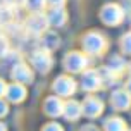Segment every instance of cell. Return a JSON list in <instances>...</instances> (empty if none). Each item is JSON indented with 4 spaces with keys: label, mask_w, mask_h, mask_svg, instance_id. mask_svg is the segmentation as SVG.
I'll use <instances>...</instances> for the list:
<instances>
[{
    "label": "cell",
    "mask_w": 131,
    "mask_h": 131,
    "mask_svg": "<svg viewBox=\"0 0 131 131\" xmlns=\"http://www.w3.org/2000/svg\"><path fill=\"white\" fill-rule=\"evenodd\" d=\"M129 71H131V66H129Z\"/></svg>",
    "instance_id": "cell-30"
},
{
    "label": "cell",
    "mask_w": 131,
    "mask_h": 131,
    "mask_svg": "<svg viewBox=\"0 0 131 131\" xmlns=\"http://www.w3.org/2000/svg\"><path fill=\"white\" fill-rule=\"evenodd\" d=\"M2 2H5V4H9V5H23L26 0H2Z\"/></svg>",
    "instance_id": "cell-25"
},
{
    "label": "cell",
    "mask_w": 131,
    "mask_h": 131,
    "mask_svg": "<svg viewBox=\"0 0 131 131\" xmlns=\"http://www.w3.org/2000/svg\"><path fill=\"white\" fill-rule=\"evenodd\" d=\"M5 90H7V85H5V81L0 78V98L5 95Z\"/></svg>",
    "instance_id": "cell-26"
},
{
    "label": "cell",
    "mask_w": 131,
    "mask_h": 131,
    "mask_svg": "<svg viewBox=\"0 0 131 131\" xmlns=\"http://www.w3.org/2000/svg\"><path fill=\"white\" fill-rule=\"evenodd\" d=\"M111 100L116 109H128L131 104V93L128 90H116L111 95Z\"/></svg>",
    "instance_id": "cell-14"
},
{
    "label": "cell",
    "mask_w": 131,
    "mask_h": 131,
    "mask_svg": "<svg viewBox=\"0 0 131 131\" xmlns=\"http://www.w3.org/2000/svg\"><path fill=\"white\" fill-rule=\"evenodd\" d=\"M81 109H83V114H85L86 117H97V116H100L102 114V111H104V104L98 100V98L95 97H88L83 102V105H81Z\"/></svg>",
    "instance_id": "cell-8"
},
{
    "label": "cell",
    "mask_w": 131,
    "mask_h": 131,
    "mask_svg": "<svg viewBox=\"0 0 131 131\" xmlns=\"http://www.w3.org/2000/svg\"><path fill=\"white\" fill-rule=\"evenodd\" d=\"M105 47H107V41L100 33H88L83 36V50L86 53L98 55L105 50Z\"/></svg>",
    "instance_id": "cell-1"
},
{
    "label": "cell",
    "mask_w": 131,
    "mask_h": 131,
    "mask_svg": "<svg viewBox=\"0 0 131 131\" xmlns=\"http://www.w3.org/2000/svg\"><path fill=\"white\" fill-rule=\"evenodd\" d=\"M43 131H64V129H62V126L57 124V123H48V124L43 128Z\"/></svg>",
    "instance_id": "cell-22"
},
{
    "label": "cell",
    "mask_w": 131,
    "mask_h": 131,
    "mask_svg": "<svg viewBox=\"0 0 131 131\" xmlns=\"http://www.w3.org/2000/svg\"><path fill=\"white\" fill-rule=\"evenodd\" d=\"M81 131H98V128H97V126H93V124H86V126L81 128Z\"/></svg>",
    "instance_id": "cell-27"
},
{
    "label": "cell",
    "mask_w": 131,
    "mask_h": 131,
    "mask_svg": "<svg viewBox=\"0 0 131 131\" xmlns=\"http://www.w3.org/2000/svg\"><path fill=\"white\" fill-rule=\"evenodd\" d=\"M67 19V12H66L64 7H52L50 12L47 14V21H48V26H55L59 28L62 26Z\"/></svg>",
    "instance_id": "cell-11"
},
{
    "label": "cell",
    "mask_w": 131,
    "mask_h": 131,
    "mask_svg": "<svg viewBox=\"0 0 131 131\" xmlns=\"http://www.w3.org/2000/svg\"><path fill=\"white\" fill-rule=\"evenodd\" d=\"M100 19L104 21L105 24H112V26H116L121 23L123 19V9L116 4H107V5L102 9V12H100Z\"/></svg>",
    "instance_id": "cell-6"
},
{
    "label": "cell",
    "mask_w": 131,
    "mask_h": 131,
    "mask_svg": "<svg viewBox=\"0 0 131 131\" xmlns=\"http://www.w3.org/2000/svg\"><path fill=\"white\" fill-rule=\"evenodd\" d=\"M5 97H7L9 102H14V104L23 102L26 98V88H24V85H21V83H14V85L7 86Z\"/></svg>",
    "instance_id": "cell-12"
},
{
    "label": "cell",
    "mask_w": 131,
    "mask_h": 131,
    "mask_svg": "<svg viewBox=\"0 0 131 131\" xmlns=\"http://www.w3.org/2000/svg\"><path fill=\"white\" fill-rule=\"evenodd\" d=\"M105 131H126V124L123 119L111 117L109 121H105Z\"/></svg>",
    "instance_id": "cell-17"
},
{
    "label": "cell",
    "mask_w": 131,
    "mask_h": 131,
    "mask_svg": "<svg viewBox=\"0 0 131 131\" xmlns=\"http://www.w3.org/2000/svg\"><path fill=\"white\" fill-rule=\"evenodd\" d=\"M107 67H109L112 72H121L124 69V60L121 59V57H117V55H114V57L109 60V66H107Z\"/></svg>",
    "instance_id": "cell-19"
},
{
    "label": "cell",
    "mask_w": 131,
    "mask_h": 131,
    "mask_svg": "<svg viewBox=\"0 0 131 131\" xmlns=\"http://www.w3.org/2000/svg\"><path fill=\"white\" fill-rule=\"evenodd\" d=\"M52 88L55 90V93L59 97H69L76 92V81L71 76H59V78L53 81Z\"/></svg>",
    "instance_id": "cell-5"
},
{
    "label": "cell",
    "mask_w": 131,
    "mask_h": 131,
    "mask_svg": "<svg viewBox=\"0 0 131 131\" xmlns=\"http://www.w3.org/2000/svg\"><path fill=\"white\" fill-rule=\"evenodd\" d=\"M7 53H9V41L4 35H0V59L5 57Z\"/></svg>",
    "instance_id": "cell-20"
},
{
    "label": "cell",
    "mask_w": 131,
    "mask_h": 131,
    "mask_svg": "<svg viewBox=\"0 0 131 131\" xmlns=\"http://www.w3.org/2000/svg\"><path fill=\"white\" fill-rule=\"evenodd\" d=\"M66 0H47V5L50 7H64Z\"/></svg>",
    "instance_id": "cell-24"
},
{
    "label": "cell",
    "mask_w": 131,
    "mask_h": 131,
    "mask_svg": "<svg viewBox=\"0 0 131 131\" xmlns=\"http://www.w3.org/2000/svg\"><path fill=\"white\" fill-rule=\"evenodd\" d=\"M62 114H64V117L69 119V121H76V119H79L81 114H83L81 104H78L76 100H67V102H64Z\"/></svg>",
    "instance_id": "cell-13"
},
{
    "label": "cell",
    "mask_w": 131,
    "mask_h": 131,
    "mask_svg": "<svg viewBox=\"0 0 131 131\" xmlns=\"http://www.w3.org/2000/svg\"><path fill=\"white\" fill-rule=\"evenodd\" d=\"M14 23V9L9 4L0 5V24H10Z\"/></svg>",
    "instance_id": "cell-16"
},
{
    "label": "cell",
    "mask_w": 131,
    "mask_h": 131,
    "mask_svg": "<svg viewBox=\"0 0 131 131\" xmlns=\"http://www.w3.org/2000/svg\"><path fill=\"white\" fill-rule=\"evenodd\" d=\"M59 43H60L59 36H57L55 33H52V31L40 35V45H41V48H43V50H47V52L55 50V48L59 47Z\"/></svg>",
    "instance_id": "cell-15"
},
{
    "label": "cell",
    "mask_w": 131,
    "mask_h": 131,
    "mask_svg": "<svg viewBox=\"0 0 131 131\" xmlns=\"http://www.w3.org/2000/svg\"><path fill=\"white\" fill-rule=\"evenodd\" d=\"M86 66H88V59L81 52H69L64 57V67L69 72H83Z\"/></svg>",
    "instance_id": "cell-3"
},
{
    "label": "cell",
    "mask_w": 131,
    "mask_h": 131,
    "mask_svg": "<svg viewBox=\"0 0 131 131\" xmlns=\"http://www.w3.org/2000/svg\"><path fill=\"white\" fill-rule=\"evenodd\" d=\"M0 131H5V126H4V123H0Z\"/></svg>",
    "instance_id": "cell-28"
},
{
    "label": "cell",
    "mask_w": 131,
    "mask_h": 131,
    "mask_svg": "<svg viewBox=\"0 0 131 131\" xmlns=\"http://www.w3.org/2000/svg\"><path fill=\"white\" fill-rule=\"evenodd\" d=\"M102 85V81H100V76H98L97 71H85L83 72V76H81V86H83V90L86 92H95L98 86Z\"/></svg>",
    "instance_id": "cell-9"
},
{
    "label": "cell",
    "mask_w": 131,
    "mask_h": 131,
    "mask_svg": "<svg viewBox=\"0 0 131 131\" xmlns=\"http://www.w3.org/2000/svg\"><path fill=\"white\" fill-rule=\"evenodd\" d=\"M24 5H26V9L31 10V12H41L43 7L47 5V0H26Z\"/></svg>",
    "instance_id": "cell-18"
},
{
    "label": "cell",
    "mask_w": 131,
    "mask_h": 131,
    "mask_svg": "<svg viewBox=\"0 0 131 131\" xmlns=\"http://www.w3.org/2000/svg\"><path fill=\"white\" fill-rule=\"evenodd\" d=\"M31 62L33 66H35V69L40 72H48L50 69H52V55H50V52H47V50H43V48H40V50H36V52L31 55Z\"/></svg>",
    "instance_id": "cell-4"
},
{
    "label": "cell",
    "mask_w": 131,
    "mask_h": 131,
    "mask_svg": "<svg viewBox=\"0 0 131 131\" xmlns=\"http://www.w3.org/2000/svg\"><path fill=\"white\" fill-rule=\"evenodd\" d=\"M128 92L131 93V79H129V83H128Z\"/></svg>",
    "instance_id": "cell-29"
},
{
    "label": "cell",
    "mask_w": 131,
    "mask_h": 131,
    "mask_svg": "<svg viewBox=\"0 0 131 131\" xmlns=\"http://www.w3.org/2000/svg\"><path fill=\"white\" fill-rule=\"evenodd\" d=\"M121 47L126 53H131V33H128L124 38L121 40Z\"/></svg>",
    "instance_id": "cell-21"
},
{
    "label": "cell",
    "mask_w": 131,
    "mask_h": 131,
    "mask_svg": "<svg viewBox=\"0 0 131 131\" xmlns=\"http://www.w3.org/2000/svg\"><path fill=\"white\" fill-rule=\"evenodd\" d=\"M12 79L16 83H21V85H28L33 81V72L31 69L28 67V64L24 62H17L14 64L12 67Z\"/></svg>",
    "instance_id": "cell-7"
},
{
    "label": "cell",
    "mask_w": 131,
    "mask_h": 131,
    "mask_svg": "<svg viewBox=\"0 0 131 131\" xmlns=\"http://www.w3.org/2000/svg\"><path fill=\"white\" fill-rule=\"evenodd\" d=\"M47 28H48V21H47V16H43L41 12H33L26 21V31L35 36L45 33Z\"/></svg>",
    "instance_id": "cell-2"
},
{
    "label": "cell",
    "mask_w": 131,
    "mask_h": 131,
    "mask_svg": "<svg viewBox=\"0 0 131 131\" xmlns=\"http://www.w3.org/2000/svg\"><path fill=\"white\" fill-rule=\"evenodd\" d=\"M7 112H9V105H7V102H4V100L0 98V117H4Z\"/></svg>",
    "instance_id": "cell-23"
},
{
    "label": "cell",
    "mask_w": 131,
    "mask_h": 131,
    "mask_svg": "<svg viewBox=\"0 0 131 131\" xmlns=\"http://www.w3.org/2000/svg\"><path fill=\"white\" fill-rule=\"evenodd\" d=\"M62 109H64V102H62L59 97L45 98L43 111H45V114H48L50 117H57V116H60V114H62Z\"/></svg>",
    "instance_id": "cell-10"
}]
</instances>
